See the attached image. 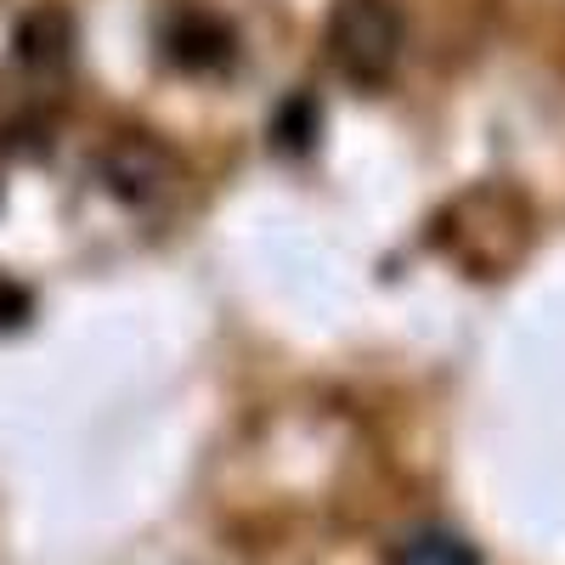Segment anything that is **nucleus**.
I'll use <instances>...</instances> for the list:
<instances>
[{
    "label": "nucleus",
    "mask_w": 565,
    "mask_h": 565,
    "mask_svg": "<svg viewBox=\"0 0 565 565\" xmlns=\"http://www.w3.org/2000/svg\"><path fill=\"white\" fill-rule=\"evenodd\" d=\"M407 559H413V565H476L469 543H463V537H447V532H424V537H413Z\"/></svg>",
    "instance_id": "4"
},
{
    "label": "nucleus",
    "mask_w": 565,
    "mask_h": 565,
    "mask_svg": "<svg viewBox=\"0 0 565 565\" xmlns=\"http://www.w3.org/2000/svg\"><path fill=\"white\" fill-rule=\"evenodd\" d=\"M317 103L311 97H289L277 108V119H271V148L277 153H289V159H300V153H311V141H317Z\"/></svg>",
    "instance_id": "3"
},
{
    "label": "nucleus",
    "mask_w": 565,
    "mask_h": 565,
    "mask_svg": "<svg viewBox=\"0 0 565 565\" xmlns=\"http://www.w3.org/2000/svg\"><path fill=\"white\" fill-rule=\"evenodd\" d=\"M402 12L391 7V0H334V18H328V57H334V68L373 90L385 85L396 57H402Z\"/></svg>",
    "instance_id": "1"
},
{
    "label": "nucleus",
    "mask_w": 565,
    "mask_h": 565,
    "mask_svg": "<svg viewBox=\"0 0 565 565\" xmlns=\"http://www.w3.org/2000/svg\"><path fill=\"white\" fill-rule=\"evenodd\" d=\"M164 52L193 74H215V68H232V57H238V34L215 12H181L164 29Z\"/></svg>",
    "instance_id": "2"
}]
</instances>
